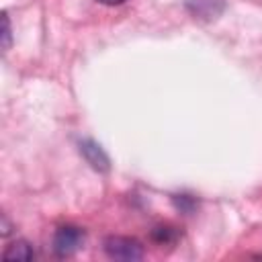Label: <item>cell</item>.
Here are the masks:
<instances>
[{
	"mask_svg": "<svg viewBox=\"0 0 262 262\" xmlns=\"http://www.w3.org/2000/svg\"><path fill=\"white\" fill-rule=\"evenodd\" d=\"M102 248L108 258L123 260V262H135L143 258V246L135 237L127 235H108L102 242Z\"/></svg>",
	"mask_w": 262,
	"mask_h": 262,
	"instance_id": "cell-1",
	"label": "cell"
},
{
	"mask_svg": "<svg viewBox=\"0 0 262 262\" xmlns=\"http://www.w3.org/2000/svg\"><path fill=\"white\" fill-rule=\"evenodd\" d=\"M84 239H86V231L82 227L61 225V227H57V231L53 235V252L59 258H70L82 248Z\"/></svg>",
	"mask_w": 262,
	"mask_h": 262,
	"instance_id": "cell-2",
	"label": "cell"
},
{
	"mask_svg": "<svg viewBox=\"0 0 262 262\" xmlns=\"http://www.w3.org/2000/svg\"><path fill=\"white\" fill-rule=\"evenodd\" d=\"M80 154H82V158L86 160V164H90L92 170H96V172H108L111 160H108V156L104 154V149H102L96 141H92V139H82V141H80Z\"/></svg>",
	"mask_w": 262,
	"mask_h": 262,
	"instance_id": "cell-3",
	"label": "cell"
},
{
	"mask_svg": "<svg viewBox=\"0 0 262 262\" xmlns=\"http://www.w3.org/2000/svg\"><path fill=\"white\" fill-rule=\"evenodd\" d=\"M188 10L194 16L211 20L223 12V2L221 0H188Z\"/></svg>",
	"mask_w": 262,
	"mask_h": 262,
	"instance_id": "cell-4",
	"label": "cell"
},
{
	"mask_svg": "<svg viewBox=\"0 0 262 262\" xmlns=\"http://www.w3.org/2000/svg\"><path fill=\"white\" fill-rule=\"evenodd\" d=\"M2 258L4 260H12V262H16V260L18 262H29V260L35 258V252H33V248H31L29 242L16 239L10 246H6V250L2 252Z\"/></svg>",
	"mask_w": 262,
	"mask_h": 262,
	"instance_id": "cell-5",
	"label": "cell"
},
{
	"mask_svg": "<svg viewBox=\"0 0 262 262\" xmlns=\"http://www.w3.org/2000/svg\"><path fill=\"white\" fill-rule=\"evenodd\" d=\"M12 45V29H10V18L6 12H2V49H10Z\"/></svg>",
	"mask_w": 262,
	"mask_h": 262,
	"instance_id": "cell-6",
	"label": "cell"
},
{
	"mask_svg": "<svg viewBox=\"0 0 262 262\" xmlns=\"http://www.w3.org/2000/svg\"><path fill=\"white\" fill-rule=\"evenodd\" d=\"M151 235H154V239L160 242V244H168V242H172V239L176 237L174 229H170V227H156Z\"/></svg>",
	"mask_w": 262,
	"mask_h": 262,
	"instance_id": "cell-7",
	"label": "cell"
},
{
	"mask_svg": "<svg viewBox=\"0 0 262 262\" xmlns=\"http://www.w3.org/2000/svg\"><path fill=\"white\" fill-rule=\"evenodd\" d=\"M174 203H176V207L182 209V211H192V205H194V201H192L190 196H186V194H182L180 199L174 196Z\"/></svg>",
	"mask_w": 262,
	"mask_h": 262,
	"instance_id": "cell-8",
	"label": "cell"
},
{
	"mask_svg": "<svg viewBox=\"0 0 262 262\" xmlns=\"http://www.w3.org/2000/svg\"><path fill=\"white\" fill-rule=\"evenodd\" d=\"M96 2L106 4V6H117V4H123V2H127V0H96Z\"/></svg>",
	"mask_w": 262,
	"mask_h": 262,
	"instance_id": "cell-9",
	"label": "cell"
},
{
	"mask_svg": "<svg viewBox=\"0 0 262 262\" xmlns=\"http://www.w3.org/2000/svg\"><path fill=\"white\" fill-rule=\"evenodd\" d=\"M8 233H10V225H8L6 217L2 215V235H8Z\"/></svg>",
	"mask_w": 262,
	"mask_h": 262,
	"instance_id": "cell-10",
	"label": "cell"
}]
</instances>
